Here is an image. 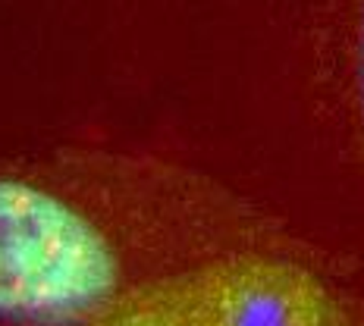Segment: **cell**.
I'll list each match as a JSON object with an SVG mask.
<instances>
[{"instance_id": "1", "label": "cell", "mask_w": 364, "mask_h": 326, "mask_svg": "<svg viewBox=\"0 0 364 326\" xmlns=\"http://www.w3.org/2000/svg\"><path fill=\"white\" fill-rule=\"evenodd\" d=\"M119 292V257L85 214L38 185L0 179V320L88 326Z\"/></svg>"}, {"instance_id": "3", "label": "cell", "mask_w": 364, "mask_h": 326, "mask_svg": "<svg viewBox=\"0 0 364 326\" xmlns=\"http://www.w3.org/2000/svg\"><path fill=\"white\" fill-rule=\"evenodd\" d=\"M355 88H358V104H361V116H364V13H361V26H358V41H355Z\"/></svg>"}, {"instance_id": "2", "label": "cell", "mask_w": 364, "mask_h": 326, "mask_svg": "<svg viewBox=\"0 0 364 326\" xmlns=\"http://www.w3.org/2000/svg\"><path fill=\"white\" fill-rule=\"evenodd\" d=\"M88 326H355L321 276L236 251L123 289Z\"/></svg>"}]
</instances>
